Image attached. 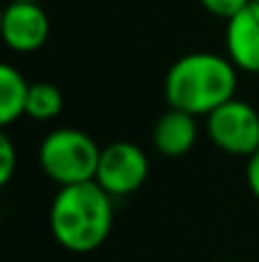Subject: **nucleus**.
<instances>
[{"mask_svg":"<svg viewBox=\"0 0 259 262\" xmlns=\"http://www.w3.org/2000/svg\"><path fill=\"white\" fill-rule=\"evenodd\" d=\"M114 224V199L97 183L59 186L49 206V229L59 247L74 255L99 250Z\"/></svg>","mask_w":259,"mask_h":262,"instance_id":"f257e3e1","label":"nucleus"},{"mask_svg":"<svg viewBox=\"0 0 259 262\" xmlns=\"http://www.w3.org/2000/svg\"><path fill=\"white\" fill-rule=\"evenodd\" d=\"M239 69L224 54L193 51L175 59L163 79L168 107L196 117H208L216 107L237 97Z\"/></svg>","mask_w":259,"mask_h":262,"instance_id":"f03ea898","label":"nucleus"},{"mask_svg":"<svg viewBox=\"0 0 259 262\" xmlns=\"http://www.w3.org/2000/svg\"><path fill=\"white\" fill-rule=\"evenodd\" d=\"M102 148L79 127H56L38 145V166L56 186L94 181Z\"/></svg>","mask_w":259,"mask_h":262,"instance_id":"7ed1b4c3","label":"nucleus"},{"mask_svg":"<svg viewBox=\"0 0 259 262\" xmlns=\"http://www.w3.org/2000/svg\"><path fill=\"white\" fill-rule=\"evenodd\" d=\"M203 120L208 140L221 153L234 158H252L259 150V112L254 104L234 97Z\"/></svg>","mask_w":259,"mask_h":262,"instance_id":"20e7f679","label":"nucleus"},{"mask_svg":"<svg viewBox=\"0 0 259 262\" xmlns=\"http://www.w3.org/2000/svg\"><path fill=\"white\" fill-rule=\"evenodd\" d=\"M148 173H150L148 153L132 140H117L102 148L94 181L112 199H125L137 188H143Z\"/></svg>","mask_w":259,"mask_h":262,"instance_id":"39448f33","label":"nucleus"},{"mask_svg":"<svg viewBox=\"0 0 259 262\" xmlns=\"http://www.w3.org/2000/svg\"><path fill=\"white\" fill-rule=\"evenodd\" d=\"M3 41L15 54H33L38 51L51 33L49 15L41 3L31 0H8L3 18H0Z\"/></svg>","mask_w":259,"mask_h":262,"instance_id":"423d86ee","label":"nucleus"},{"mask_svg":"<svg viewBox=\"0 0 259 262\" xmlns=\"http://www.w3.org/2000/svg\"><path fill=\"white\" fill-rule=\"evenodd\" d=\"M226 56L244 74H259V3L252 0L244 10L226 20Z\"/></svg>","mask_w":259,"mask_h":262,"instance_id":"0eeeda50","label":"nucleus"},{"mask_svg":"<svg viewBox=\"0 0 259 262\" xmlns=\"http://www.w3.org/2000/svg\"><path fill=\"white\" fill-rule=\"evenodd\" d=\"M153 148L163 158H183L198 140V117L168 107L153 125Z\"/></svg>","mask_w":259,"mask_h":262,"instance_id":"6e6552de","label":"nucleus"},{"mask_svg":"<svg viewBox=\"0 0 259 262\" xmlns=\"http://www.w3.org/2000/svg\"><path fill=\"white\" fill-rule=\"evenodd\" d=\"M28 92L31 84L20 69H15L13 64L0 67V125L3 127H10L20 117H26Z\"/></svg>","mask_w":259,"mask_h":262,"instance_id":"1a4fd4ad","label":"nucleus"},{"mask_svg":"<svg viewBox=\"0 0 259 262\" xmlns=\"http://www.w3.org/2000/svg\"><path fill=\"white\" fill-rule=\"evenodd\" d=\"M64 110V94L61 89L51 82H33L28 92V104H26V117L33 122H51L61 115Z\"/></svg>","mask_w":259,"mask_h":262,"instance_id":"9d476101","label":"nucleus"},{"mask_svg":"<svg viewBox=\"0 0 259 262\" xmlns=\"http://www.w3.org/2000/svg\"><path fill=\"white\" fill-rule=\"evenodd\" d=\"M15 166H18V153H15V145L10 140L8 133L0 135V183L8 186L15 176Z\"/></svg>","mask_w":259,"mask_h":262,"instance_id":"9b49d317","label":"nucleus"},{"mask_svg":"<svg viewBox=\"0 0 259 262\" xmlns=\"http://www.w3.org/2000/svg\"><path fill=\"white\" fill-rule=\"evenodd\" d=\"M203 5V10L214 18H221V20H229L234 18L239 10H244L252 0H198Z\"/></svg>","mask_w":259,"mask_h":262,"instance_id":"f8f14e48","label":"nucleus"},{"mask_svg":"<svg viewBox=\"0 0 259 262\" xmlns=\"http://www.w3.org/2000/svg\"><path fill=\"white\" fill-rule=\"evenodd\" d=\"M247 186H249L252 196L259 201V150L252 158H247Z\"/></svg>","mask_w":259,"mask_h":262,"instance_id":"ddd939ff","label":"nucleus"},{"mask_svg":"<svg viewBox=\"0 0 259 262\" xmlns=\"http://www.w3.org/2000/svg\"><path fill=\"white\" fill-rule=\"evenodd\" d=\"M31 3H41V0H31Z\"/></svg>","mask_w":259,"mask_h":262,"instance_id":"4468645a","label":"nucleus"},{"mask_svg":"<svg viewBox=\"0 0 259 262\" xmlns=\"http://www.w3.org/2000/svg\"><path fill=\"white\" fill-rule=\"evenodd\" d=\"M257 3H259V0H257Z\"/></svg>","mask_w":259,"mask_h":262,"instance_id":"2eb2a0df","label":"nucleus"}]
</instances>
